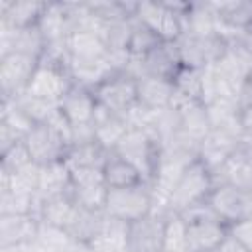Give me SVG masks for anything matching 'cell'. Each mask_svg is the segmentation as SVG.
I'll return each mask as SVG.
<instances>
[{
  "label": "cell",
  "mask_w": 252,
  "mask_h": 252,
  "mask_svg": "<svg viewBox=\"0 0 252 252\" xmlns=\"http://www.w3.org/2000/svg\"><path fill=\"white\" fill-rule=\"evenodd\" d=\"M93 126H94V142H98L108 152H112L116 144L124 138V134L130 130V124L126 122V118L112 114L100 104H96Z\"/></svg>",
  "instance_id": "16"
},
{
  "label": "cell",
  "mask_w": 252,
  "mask_h": 252,
  "mask_svg": "<svg viewBox=\"0 0 252 252\" xmlns=\"http://www.w3.org/2000/svg\"><path fill=\"white\" fill-rule=\"evenodd\" d=\"M199 252H217V248H213V250H199Z\"/></svg>",
  "instance_id": "31"
},
{
  "label": "cell",
  "mask_w": 252,
  "mask_h": 252,
  "mask_svg": "<svg viewBox=\"0 0 252 252\" xmlns=\"http://www.w3.org/2000/svg\"><path fill=\"white\" fill-rule=\"evenodd\" d=\"M142 69H144V75H152V77H161V79L173 81V77L181 69L177 45L161 41L158 47H154L152 51H148L142 57Z\"/></svg>",
  "instance_id": "14"
},
{
  "label": "cell",
  "mask_w": 252,
  "mask_h": 252,
  "mask_svg": "<svg viewBox=\"0 0 252 252\" xmlns=\"http://www.w3.org/2000/svg\"><path fill=\"white\" fill-rule=\"evenodd\" d=\"M102 173H104V183L108 189H114V187H130V185H138V183H146L140 175V171L128 163L126 159H122L120 156L112 154L108 156L104 167H102Z\"/></svg>",
  "instance_id": "23"
},
{
  "label": "cell",
  "mask_w": 252,
  "mask_h": 252,
  "mask_svg": "<svg viewBox=\"0 0 252 252\" xmlns=\"http://www.w3.org/2000/svg\"><path fill=\"white\" fill-rule=\"evenodd\" d=\"M183 16L175 12L167 2H138L136 20L150 28L161 41L175 43L183 33Z\"/></svg>",
  "instance_id": "6"
},
{
  "label": "cell",
  "mask_w": 252,
  "mask_h": 252,
  "mask_svg": "<svg viewBox=\"0 0 252 252\" xmlns=\"http://www.w3.org/2000/svg\"><path fill=\"white\" fill-rule=\"evenodd\" d=\"M161 148H163L161 140L154 132L140 130V128H130L124 134V138L116 144L112 154L120 156L128 163H132L140 171L142 179L150 185L154 175H156L159 158H161Z\"/></svg>",
  "instance_id": "1"
},
{
  "label": "cell",
  "mask_w": 252,
  "mask_h": 252,
  "mask_svg": "<svg viewBox=\"0 0 252 252\" xmlns=\"http://www.w3.org/2000/svg\"><path fill=\"white\" fill-rule=\"evenodd\" d=\"M213 175L207 165L197 158L177 179L171 195H169V211L181 213L193 205L205 203L213 191Z\"/></svg>",
  "instance_id": "2"
},
{
  "label": "cell",
  "mask_w": 252,
  "mask_h": 252,
  "mask_svg": "<svg viewBox=\"0 0 252 252\" xmlns=\"http://www.w3.org/2000/svg\"><path fill=\"white\" fill-rule=\"evenodd\" d=\"M213 175V185H234L244 191H252V159L238 148L234 150L226 161L211 173Z\"/></svg>",
  "instance_id": "13"
},
{
  "label": "cell",
  "mask_w": 252,
  "mask_h": 252,
  "mask_svg": "<svg viewBox=\"0 0 252 252\" xmlns=\"http://www.w3.org/2000/svg\"><path fill=\"white\" fill-rule=\"evenodd\" d=\"M93 93L100 106L122 118H126V114L138 104V83L124 71H118L108 77Z\"/></svg>",
  "instance_id": "5"
},
{
  "label": "cell",
  "mask_w": 252,
  "mask_h": 252,
  "mask_svg": "<svg viewBox=\"0 0 252 252\" xmlns=\"http://www.w3.org/2000/svg\"><path fill=\"white\" fill-rule=\"evenodd\" d=\"M71 199L87 211H104L108 187L106 183H85V185H73L71 183Z\"/></svg>",
  "instance_id": "25"
},
{
  "label": "cell",
  "mask_w": 252,
  "mask_h": 252,
  "mask_svg": "<svg viewBox=\"0 0 252 252\" xmlns=\"http://www.w3.org/2000/svg\"><path fill=\"white\" fill-rule=\"evenodd\" d=\"M217 252H252V250H248L238 238H234L230 232L220 240V244L217 246Z\"/></svg>",
  "instance_id": "30"
},
{
  "label": "cell",
  "mask_w": 252,
  "mask_h": 252,
  "mask_svg": "<svg viewBox=\"0 0 252 252\" xmlns=\"http://www.w3.org/2000/svg\"><path fill=\"white\" fill-rule=\"evenodd\" d=\"M110 152L104 150L98 142H89V144H75L67 150L65 154V165L71 169L79 167H104Z\"/></svg>",
  "instance_id": "22"
},
{
  "label": "cell",
  "mask_w": 252,
  "mask_h": 252,
  "mask_svg": "<svg viewBox=\"0 0 252 252\" xmlns=\"http://www.w3.org/2000/svg\"><path fill=\"white\" fill-rule=\"evenodd\" d=\"M136 83H138V104H142L148 110L169 108L173 93H175L173 81L144 75V77L136 79Z\"/></svg>",
  "instance_id": "15"
},
{
  "label": "cell",
  "mask_w": 252,
  "mask_h": 252,
  "mask_svg": "<svg viewBox=\"0 0 252 252\" xmlns=\"http://www.w3.org/2000/svg\"><path fill=\"white\" fill-rule=\"evenodd\" d=\"M96 104L98 102L94 98V93L81 85H75V83L57 102L59 110L71 122V126L91 124L94 118V112H96Z\"/></svg>",
  "instance_id": "11"
},
{
  "label": "cell",
  "mask_w": 252,
  "mask_h": 252,
  "mask_svg": "<svg viewBox=\"0 0 252 252\" xmlns=\"http://www.w3.org/2000/svg\"><path fill=\"white\" fill-rule=\"evenodd\" d=\"M30 163H33L32 156H30L24 140H20L14 146H10L6 152H2V167L0 169H4L8 173H14V171H18V169H22Z\"/></svg>",
  "instance_id": "28"
},
{
  "label": "cell",
  "mask_w": 252,
  "mask_h": 252,
  "mask_svg": "<svg viewBox=\"0 0 252 252\" xmlns=\"http://www.w3.org/2000/svg\"><path fill=\"white\" fill-rule=\"evenodd\" d=\"M71 193V171L65 161H53L47 165H39L37 179V195L45 199L61 197Z\"/></svg>",
  "instance_id": "19"
},
{
  "label": "cell",
  "mask_w": 252,
  "mask_h": 252,
  "mask_svg": "<svg viewBox=\"0 0 252 252\" xmlns=\"http://www.w3.org/2000/svg\"><path fill=\"white\" fill-rule=\"evenodd\" d=\"M228 232H230L234 238H238L248 250H252V217L242 219V220L230 224V226H228Z\"/></svg>",
  "instance_id": "29"
},
{
  "label": "cell",
  "mask_w": 252,
  "mask_h": 252,
  "mask_svg": "<svg viewBox=\"0 0 252 252\" xmlns=\"http://www.w3.org/2000/svg\"><path fill=\"white\" fill-rule=\"evenodd\" d=\"M39 222L35 215H0V248L33 242L39 232Z\"/></svg>",
  "instance_id": "12"
},
{
  "label": "cell",
  "mask_w": 252,
  "mask_h": 252,
  "mask_svg": "<svg viewBox=\"0 0 252 252\" xmlns=\"http://www.w3.org/2000/svg\"><path fill=\"white\" fill-rule=\"evenodd\" d=\"M39 59L26 53H8L0 61L2 96H18L26 91Z\"/></svg>",
  "instance_id": "9"
},
{
  "label": "cell",
  "mask_w": 252,
  "mask_h": 252,
  "mask_svg": "<svg viewBox=\"0 0 252 252\" xmlns=\"http://www.w3.org/2000/svg\"><path fill=\"white\" fill-rule=\"evenodd\" d=\"M24 144L32 156V161L37 165L63 161L67 150L71 148L69 142L47 124H35L24 138Z\"/></svg>",
  "instance_id": "8"
},
{
  "label": "cell",
  "mask_w": 252,
  "mask_h": 252,
  "mask_svg": "<svg viewBox=\"0 0 252 252\" xmlns=\"http://www.w3.org/2000/svg\"><path fill=\"white\" fill-rule=\"evenodd\" d=\"M71 87H73V79L69 73V63H57V61L39 57V63L24 93L41 100L59 102L61 96Z\"/></svg>",
  "instance_id": "4"
},
{
  "label": "cell",
  "mask_w": 252,
  "mask_h": 252,
  "mask_svg": "<svg viewBox=\"0 0 252 252\" xmlns=\"http://www.w3.org/2000/svg\"><path fill=\"white\" fill-rule=\"evenodd\" d=\"M167 215L150 213L140 220L128 224V250L130 252H161L163 226Z\"/></svg>",
  "instance_id": "10"
},
{
  "label": "cell",
  "mask_w": 252,
  "mask_h": 252,
  "mask_svg": "<svg viewBox=\"0 0 252 252\" xmlns=\"http://www.w3.org/2000/svg\"><path fill=\"white\" fill-rule=\"evenodd\" d=\"M228 234V226L220 219H207L187 224V246L189 252L213 250Z\"/></svg>",
  "instance_id": "18"
},
{
  "label": "cell",
  "mask_w": 252,
  "mask_h": 252,
  "mask_svg": "<svg viewBox=\"0 0 252 252\" xmlns=\"http://www.w3.org/2000/svg\"><path fill=\"white\" fill-rule=\"evenodd\" d=\"M79 213H81V207L71 199V195H61V197L45 199L41 203L39 220L71 232V228L79 219Z\"/></svg>",
  "instance_id": "17"
},
{
  "label": "cell",
  "mask_w": 252,
  "mask_h": 252,
  "mask_svg": "<svg viewBox=\"0 0 252 252\" xmlns=\"http://www.w3.org/2000/svg\"><path fill=\"white\" fill-rule=\"evenodd\" d=\"M47 4L43 2H10L2 4V20L14 28H33L39 24Z\"/></svg>",
  "instance_id": "24"
},
{
  "label": "cell",
  "mask_w": 252,
  "mask_h": 252,
  "mask_svg": "<svg viewBox=\"0 0 252 252\" xmlns=\"http://www.w3.org/2000/svg\"><path fill=\"white\" fill-rule=\"evenodd\" d=\"M161 43V39L150 30L146 28L144 24H140L136 18H134V24H132V33H130V39H128V53L134 55V57H144L148 51H152L154 47H158Z\"/></svg>",
  "instance_id": "27"
},
{
  "label": "cell",
  "mask_w": 252,
  "mask_h": 252,
  "mask_svg": "<svg viewBox=\"0 0 252 252\" xmlns=\"http://www.w3.org/2000/svg\"><path fill=\"white\" fill-rule=\"evenodd\" d=\"M89 246L94 252H126L128 250V222L106 215L100 230L93 236Z\"/></svg>",
  "instance_id": "20"
},
{
  "label": "cell",
  "mask_w": 252,
  "mask_h": 252,
  "mask_svg": "<svg viewBox=\"0 0 252 252\" xmlns=\"http://www.w3.org/2000/svg\"><path fill=\"white\" fill-rule=\"evenodd\" d=\"M104 213L122 222H134L152 213V189L148 183L108 189Z\"/></svg>",
  "instance_id": "3"
},
{
  "label": "cell",
  "mask_w": 252,
  "mask_h": 252,
  "mask_svg": "<svg viewBox=\"0 0 252 252\" xmlns=\"http://www.w3.org/2000/svg\"><path fill=\"white\" fill-rule=\"evenodd\" d=\"M161 252H189V246H187V224L177 213H169L165 217Z\"/></svg>",
  "instance_id": "26"
},
{
  "label": "cell",
  "mask_w": 252,
  "mask_h": 252,
  "mask_svg": "<svg viewBox=\"0 0 252 252\" xmlns=\"http://www.w3.org/2000/svg\"><path fill=\"white\" fill-rule=\"evenodd\" d=\"M207 203L226 226L252 217V191H244L228 183L215 185Z\"/></svg>",
  "instance_id": "7"
},
{
  "label": "cell",
  "mask_w": 252,
  "mask_h": 252,
  "mask_svg": "<svg viewBox=\"0 0 252 252\" xmlns=\"http://www.w3.org/2000/svg\"><path fill=\"white\" fill-rule=\"evenodd\" d=\"M65 45L69 49V57H79V59H102L110 55V49L106 41L85 30H73L65 37Z\"/></svg>",
  "instance_id": "21"
}]
</instances>
